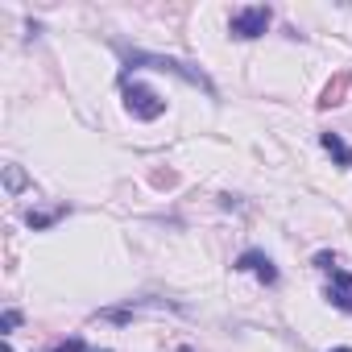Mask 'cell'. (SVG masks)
<instances>
[{
    "label": "cell",
    "mask_w": 352,
    "mask_h": 352,
    "mask_svg": "<svg viewBox=\"0 0 352 352\" xmlns=\"http://www.w3.org/2000/svg\"><path fill=\"white\" fill-rule=\"evenodd\" d=\"M319 145L336 157V166H352V145H348L340 133H319Z\"/></svg>",
    "instance_id": "6"
},
{
    "label": "cell",
    "mask_w": 352,
    "mask_h": 352,
    "mask_svg": "<svg viewBox=\"0 0 352 352\" xmlns=\"http://www.w3.org/2000/svg\"><path fill=\"white\" fill-rule=\"evenodd\" d=\"M137 67H149V71H170V75H179V79H187V83H195V87H204L208 96H212V83H208V75L199 71V67H187V63H179V58H162V54H124V71H137Z\"/></svg>",
    "instance_id": "1"
},
{
    "label": "cell",
    "mask_w": 352,
    "mask_h": 352,
    "mask_svg": "<svg viewBox=\"0 0 352 352\" xmlns=\"http://www.w3.org/2000/svg\"><path fill=\"white\" fill-rule=\"evenodd\" d=\"M331 352H352V348H331Z\"/></svg>",
    "instance_id": "12"
},
{
    "label": "cell",
    "mask_w": 352,
    "mask_h": 352,
    "mask_svg": "<svg viewBox=\"0 0 352 352\" xmlns=\"http://www.w3.org/2000/svg\"><path fill=\"white\" fill-rule=\"evenodd\" d=\"M5 187H9V191H13V195H17V191H21V187H25V174H21V170H17V166H5Z\"/></svg>",
    "instance_id": "7"
},
{
    "label": "cell",
    "mask_w": 352,
    "mask_h": 352,
    "mask_svg": "<svg viewBox=\"0 0 352 352\" xmlns=\"http://www.w3.org/2000/svg\"><path fill=\"white\" fill-rule=\"evenodd\" d=\"M232 270H241V274H257L265 286H274V282H278V270H274V261H270L261 249H245V253L236 257V265H232Z\"/></svg>",
    "instance_id": "4"
},
{
    "label": "cell",
    "mask_w": 352,
    "mask_h": 352,
    "mask_svg": "<svg viewBox=\"0 0 352 352\" xmlns=\"http://www.w3.org/2000/svg\"><path fill=\"white\" fill-rule=\"evenodd\" d=\"M124 108L137 120H157L166 112V100L153 87H145V83H124Z\"/></svg>",
    "instance_id": "3"
},
{
    "label": "cell",
    "mask_w": 352,
    "mask_h": 352,
    "mask_svg": "<svg viewBox=\"0 0 352 352\" xmlns=\"http://www.w3.org/2000/svg\"><path fill=\"white\" fill-rule=\"evenodd\" d=\"M100 352H112V348H100Z\"/></svg>",
    "instance_id": "13"
},
{
    "label": "cell",
    "mask_w": 352,
    "mask_h": 352,
    "mask_svg": "<svg viewBox=\"0 0 352 352\" xmlns=\"http://www.w3.org/2000/svg\"><path fill=\"white\" fill-rule=\"evenodd\" d=\"M58 216H63V208H58V212H38V216L30 212V228H50Z\"/></svg>",
    "instance_id": "8"
},
{
    "label": "cell",
    "mask_w": 352,
    "mask_h": 352,
    "mask_svg": "<svg viewBox=\"0 0 352 352\" xmlns=\"http://www.w3.org/2000/svg\"><path fill=\"white\" fill-rule=\"evenodd\" d=\"M315 265H319V270H327V274H331V270H336V257H331V253H319V257H315Z\"/></svg>",
    "instance_id": "11"
},
{
    "label": "cell",
    "mask_w": 352,
    "mask_h": 352,
    "mask_svg": "<svg viewBox=\"0 0 352 352\" xmlns=\"http://www.w3.org/2000/svg\"><path fill=\"white\" fill-rule=\"evenodd\" d=\"M0 327H5V336H13V331L21 327V311H13V307H9V311H5V319H0Z\"/></svg>",
    "instance_id": "9"
},
{
    "label": "cell",
    "mask_w": 352,
    "mask_h": 352,
    "mask_svg": "<svg viewBox=\"0 0 352 352\" xmlns=\"http://www.w3.org/2000/svg\"><path fill=\"white\" fill-rule=\"evenodd\" d=\"M270 21H274V13H270L265 5H245V9H236V13H232L228 30H232V38L253 42V38H261V34L270 30Z\"/></svg>",
    "instance_id": "2"
},
{
    "label": "cell",
    "mask_w": 352,
    "mask_h": 352,
    "mask_svg": "<svg viewBox=\"0 0 352 352\" xmlns=\"http://www.w3.org/2000/svg\"><path fill=\"white\" fill-rule=\"evenodd\" d=\"M46 352H87V348H83V340H58V344L46 348Z\"/></svg>",
    "instance_id": "10"
},
{
    "label": "cell",
    "mask_w": 352,
    "mask_h": 352,
    "mask_svg": "<svg viewBox=\"0 0 352 352\" xmlns=\"http://www.w3.org/2000/svg\"><path fill=\"white\" fill-rule=\"evenodd\" d=\"M327 298H331V307H340L344 315H352V274L348 270H331Z\"/></svg>",
    "instance_id": "5"
}]
</instances>
